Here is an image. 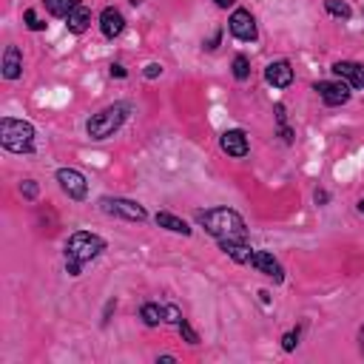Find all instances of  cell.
<instances>
[{
    "label": "cell",
    "instance_id": "obj_1",
    "mask_svg": "<svg viewBox=\"0 0 364 364\" xmlns=\"http://www.w3.org/2000/svg\"><path fill=\"white\" fill-rule=\"evenodd\" d=\"M193 222L213 242H245V239H250V230H247L245 216L239 210L228 208V205L199 208V210H193Z\"/></svg>",
    "mask_w": 364,
    "mask_h": 364
},
{
    "label": "cell",
    "instance_id": "obj_2",
    "mask_svg": "<svg viewBox=\"0 0 364 364\" xmlns=\"http://www.w3.org/2000/svg\"><path fill=\"white\" fill-rule=\"evenodd\" d=\"M108 250V242L94 230H74L63 242V267L71 279L82 276V267L97 262Z\"/></svg>",
    "mask_w": 364,
    "mask_h": 364
},
{
    "label": "cell",
    "instance_id": "obj_3",
    "mask_svg": "<svg viewBox=\"0 0 364 364\" xmlns=\"http://www.w3.org/2000/svg\"><path fill=\"white\" fill-rule=\"evenodd\" d=\"M128 117H131V102H128V100H114V102L102 105L100 111H94V114L85 119V136H88L91 142L111 139V136L125 125Z\"/></svg>",
    "mask_w": 364,
    "mask_h": 364
},
{
    "label": "cell",
    "instance_id": "obj_4",
    "mask_svg": "<svg viewBox=\"0 0 364 364\" xmlns=\"http://www.w3.org/2000/svg\"><path fill=\"white\" fill-rule=\"evenodd\" d=\"M0 145L9 154L31 156L37 151V128L23 117H0Z\"/></svg>",
    "mask_w": 364,
    "mask_h": 364
},
{
    "label": "cell",
    "instance_id": "obj_5",
    "mask_svg": "<svg viewBox=\"0 0 364 364\" xmlns=\"http://www.w3.org/2000/svg\"><path fill=\"white\" fill-rule=\"evenodd\" d=\"M97 208L100 213L111 216V219H122V222H134V225H142L148 222V208L131 196H114V193H102L97 199Z\"/></svg>",
    "mask_w": 364,
    "mask_h": 364
},
{
    "label": "cell",
    "instance_id": "obj_6",
    "mask_svg": "<svg viewBox=\"0 0 364 364\" xmlns=\"http://www.w3.org/2000/svg\"><path fill=\"white\" fill-rule=\"evenodd\" d=\"M228 31L239 43H256L259 40V23H256L253 11L245 9V6L230 9V14H228Z\"/></svg>",
    "mask_w": 364,
    "mask_h": 364
},
{
    "label": "cell",
    "instance_id": "obj_7",
    "mask_svg": "<svg viewBox=\"0 0 364 364\" xmlns=\"http://www.w3.org/2000/svg\"><path fill=\"white\" fill-rule=\"evenodd\" d=\"M54 182L60 185V191L71 199V202H85L88 199V179L82 171L71 168V165H63L54 171Z\"/></svg>",
    "mask_w": 364,
    "mask_h": 364
},
{
    "label": "cell",
    "instance_id": "obj_8",
    "mask_svg": "<svg viewBox=\"0 0 364 364\" xmlns=\"http://www.w3.org/2000/svg\"><path fill=\"white\" fill-rule=\"evenodd\" d=\"M313 91L318 94V100H321L327 108H338V105H347V102L353 100V88H350L344 80H338V77L313 82Z\"/></svg>",
    "mask_w": 364,
    "mask_h": 364
},
{
    "label": "cell",
    "instance_id": "obj_9",
    "mask_svg": "<svg viewBox=\"0 0 364 364\" xmlns=\"http://www.w3.org/2000/svg\"><path fill=\"white\" fill-rule=\"evenodd\" d=\"M247 267L256 270V273H262V276L270 279L273 284H282V282L287 279V276H284V264L273 256V250H264V247H256V250H253Z\"/></svg>",
    "mask_w": 364,
    "mask_h": 364
},
{
    "label": "cell",
    "instance_id": "obj_10",
    "mask_svg": "<svg viewBox=\"0 0 364 364\" xmlns=\"http://www.w3.org/2000/svg\"><path fill=\"white\" fill-rule=\"evenodd\" d=\"M219 151L230 159H245L250 154V136L245 128H225L219 134Z\"/></svg>",
    "mask_w": 364,
    "mask_h": 364
},
{
    "label": "cell",
    "instance_id": "obj_11",
    "mask_svg": "<svg viewBox=\"0 0 364 364\" xmlns=\"http://www.w3.org/2000/svg\"><path fill=\"white\" fill-rule=\"evenodd\" d=\"M293 80H296V71H293V63H290L287 57L270 60V63L264 65V82H267L270 88L284 91V88L293 85Z\"/></svg>",
    "mask_w": 364,
    "mask_h": 364
},
{
    "label": "cell",
    "instance_id": "obj_12",
    "mask_svg": "<svg viewBox=\"0 0 364 364\" xmlns=\"http://www.w3.org/2000/svg\"><path fill=\"white\" fill-rule=\"evenodd\" d=\"M97 26H100V34H102L105 40H117V37H122L128 20H125V14H122L117 6H105V9L100 11V17H97Z\"/></svg>",
    "mask_w": 364,
    "mask_h": 364
},
{
    "label": "cell",
    "instance_id": "obj_13",
    "mask_svg": "<svg viewBox=\"0 0 364 364\" xmlns=\"http://www.w3.org/2000/svg\"><path fill=\"white\" fill-rule=\"evenodd\" d=\"M330 71H333V77L344 80L353 91H364V63H358V60H336L330 65Z\"/></svg>",
    "mask_w": 364,
    "mask_h": 364
},
{
    "label": "cell",
    "instance_id": "obj_14",
    "mask_svg": "<svg viewBox=\"0 0 364 364\" xmlns=\"http://www.w3.org/2000/svg\"><path fill=\"white\" fill-rule=\"evenodd\" d=\"M0 77H3L6 82H17V80L23 77V51H20V46L9 43V46L3 48V57H0Z\"/></svg>",
    "mask_w": 364,
    "mask_h": 364
},
{
    "label": "cell",
    "instance_id": "obj_15",
    "mask_svg": "<svg viewBox=\"0 0 364 364\" xmlns=\"http://www.w3.org/2000/svg\"><path fill=\"white\" fill-rule=\"evenodd\" d=\"M154 222H156V228H162V230H168V233H176V236H191V233H193V228H191L182 216H176V213H171V210H156V213H154Z\"/></svg>",
    "mask_w": 364,
    "mask_h": 364
},
{
    "label": "cell",
    "instance_id": "obj_16",
    "mask_svg": "<svg viewBox=\"0 0 364 364\" xmlns=\"http://www.w3.org/2000/svg\"><path fill=\"white\" fill-rule=\"evenodd\" d=\"M219 245V250L230 259V262H236V264H245L247 267V262H250V256H253V245H250V239H245V242H216Z\"/></svg>",
    "mask_w": 364,
    "mask_h": 364
},
{
    "label": "cell",
    "instance_id": "obj_17",
    "mask_svg": "<svg viewBox=\"0 0 364 364\" xmlns=\"http://www.w3.org/2000/svg\"><path fill=\"white\" fill-rule=\"evenodd\" d=\"M65 28H68L71 34H85V31L91 28V9H88L85 3H80V6L65 17Z\"/></svg>",
    "mask_w": 364,
    "mask_h": 364
},
{
    "label": "cell",
    "instance_id": "obj_18",
    "mask_svg": "<svg viewBox=\"0 0 364 364\" xmlns=\"http://www.w3.org/2000/svg\"><path fill=\"white\" fill-rule=\"evenodd\" d=\"M139 321L145 324V327H159V324H165V304H159V301H142L139 304Z\"/></svg>",
    "mask_w": 364,
    "mask_h": 364
},
{
    "label": "cell",
    "instance_id": "obj_19",
    "mask_svg": "<svg viewBox=\"0 0 364 364\" xmlns=\"http://www.w3.org/2000/svg\"><path fill=\"white\" fill-rule=\"evenodd\" d=\"M80 3H82V0H43V9H46L51 17L65 20V17H68Z\"/></svg>",
    "mask_w": 364,
    "mask_h": 364
},
{
    "label": "cell",
    "instance_id": "obj_20",
    "mask_svg": "<svg viewBox=\"0 0 364 364\" xmlns=\"http://www.w3.org/2000/svg\"><path fill=\"white\" fill-rule=\"evenodd\" d=\"M321 6H324V11H327L333 20H341V23L353 20V6H350L347 0H321Z\"/></svg>",
    "mask_w": 364,
    "mask_h": 364
},
{
    "label": "cell",
    "instance_id": "obj_21",
    "mask_svg": "<svg viewBox=\"0 0 364 364\" xmlns=\"http://www.w3.org/2000/svg\"><path fill=\"white\" fill-rule=\"evenodd\" d=\"M230 77L236 82H247L250 80V57L247 54H233V60H230Z\"/></svg>",
    "mask_w": 364,
    "mask_h": 364
},
{
    "label": "cell",
    "instance_id": "obj_22",
    "mask_svg": "<svg viewBox=\"0 0 364 364\" xmlns=\"http://www.w3.org/2000/svg\"><path fill=\"white\" fill-rule=\"evenodd\" d=\"M176 333H179V338H182L188 347H199V341H202V338H199V333H196V327H193V324H191L185 316L179 318V324H176Z\"/></svg>",
    "mask_w": 364,
    "mask_h": 364
},
{
    "label": "cell",
    "instance_id": "obj_23",
    "mask_svg": "<svg viewBox=\"0 0 364 364\" xmlns=\"http://www.w3.org/2000/svg\"><path fill=\"white\" fill-rule=\"evenodd\" d=\"M299 338H301V324H296V327H290L287 333H282V338H279V344H282V353H296V347H299Z\"/></svg>",
    "mask_w": 364,
    "mask_h": 364
},
{
    "label": "cell",
    "instance_id": "obj_24",
    "mask_svg": "<svg viewBox=\"0 0 364 364\" xmlns=\"http://www.w3.org/2000/svg\"><path fill=\"white\" fill-rule=\"evenodd\" d=\"M20 196H23L26 202H37V196H40V182L31 179V176L20 179Z\"/></svg>",
    "mask_w": 364,
    "mask_h": 364
},
{
    "label": "cell",
    "instance_id": "obj_25",
    "mask_svg": "<svg viewBox=\"0 0 364 364\" xmlns=\"http://www.w3.org/2000/svg\"><path fill=\"white\" fill-rule=\"evenodd\" d=\"M23 26H26L28 31L40 34V31H46V26H48V23H46V20H40L34 9H26V11H23Z\"/></svg>",
    "mask_w": 364,
    "mask_h": 364
},
{
    "label": "cell",
    "instance_id": "obj_26",
    "mask_svg": "<svg viewBox=\"0 0 364 364\" xmlns=\"http://www.w3.org/2000/svg\"><path fill=\"white\" fill-rule=\"evenodd\" d=\"M162 74H165V65L156 63V60H151V63L142 65V77H145V80H159Z\"/></svg>",
    "mask_w": 364,
    "mask_h": 364
},
{
    "label": "cell",
    "instance_id": "obj_27",
    "mask_svg": "<svg viewBox=\"0 0 364 364\" xmlns=\"http://www.w3.org/2000/svg\"><path fill=\"white\" fill-rule=\"evenodd\" d=\"M179 318H182V310H179V304L168 301V304H165V324L176 327V324H179Z\"/></svg>",
    "mask_w": 364,
    "mask_h": 364
},
{
    "label": "cell",
    "instance_id": "obj_28",
    "mask_svg": "<svg viewBox=\"0 0 364 364\" xmlns=\"http://www.w3.org/2000/svg\"><path fill=\"white\" fill-rule=\"evenodd\" d=\"M273 119H276V128L290 125V122H287V105H284V102H273Z\"/></svg>",
    "mask_w": 364,
    "mask_h": 364
},
{
    "label": "cell",
    "instance_id": "obj_29",
    "mask_svg": "<svg viewBox=\"0 0 364 364\" xmlns=\"http://www.w3.org/2000/svg\"><path fill=\"white\" fill-rule=\"evenodd\" d=\"M222 34H225V28H216L208 40H202V48H205V51H216V48H219V43H222Z\"/></svg>",
    "mask_w": 364,
    "mask_h": 364
},
{
    "label": "cell",
    "instance_id": "obj_30",
    "mask_svg": "<svg viewBox=\"0 0 364 364\" xmlns=\"http://www.w3.org/2000/svg\"><path fill=\"white\" fill-rule=\"evenodd\" d=\"M276 136H279L284 145H293V142H296V128H293V125H282V128H276Z\"/></svg>",
    "mask_w": 364,
    "mask_h": 364
},
{
    "label": "cell",
    "instance_id": "obj_31",
    "mask_svg": "<svg viewBox=\"0 0 364 364\" xmlns=\"http://www.w3.org/2000/svg\"><path fill=\"white\" fill-rule=\"evenodd\" d=\"M330 199H333V196H330V191H327V188H316V191H313V202H316L318 208L330 205Z\"/></svg>",
    "mask_w": 364,
    "mask_h": 364
},
{
    "label": "cell",
    "instance_id": "obj_32",
    "mask_svg": "<svg viewBox=\"0 0 364 364\" xmlns=\"http://www.w3.org/2000/svg\"><path fill=\"white\" fill-rule=\"evenodd\" d=\"M117 310V299H108L105 301V307H102V316H100V324L102 327H108V321H111V313Z\"/></svg>",
    "mask_w": 364,
    "mask_h": 364
},
{
    "label": "cell",
    "instance_id": "obj_33",
    "mask_svg": "<svg viewBox=\"0 0 364 364\" xmlns=\"http://www.w3.org/2000/svg\"><path fill=\"white\" fill-rule=\"evenodd\" d=\"M108 74H111L114 80H125V77H128V68H125L122 63H111V65H108Z\"/></svg>",
    "mask_w": 364,
    "mask_h": 364
},
{
    "label": "cell",
    "instance_id": "obj_34",
    "mask_svg": "<svg viewBox=\"0 0 364 364\" xmlns=\"http://www.w3.org/2000/svg\"><path fill=\"white\" fill-rule=\"evenodd\" d=\"M355 341H358V355L364 358V321L358 324V333H355Z\"/></svg>",
    "mask_w": 364,
    "mask_h": 364
},
{
    "label": "cell",
    "instance_id": "obj_35",
    "mask_svg": "<svg viewBox=\"0 0 364 364\" xmlns=\"http://www.w3.org/2000/svg\"><path fill=\"white\" fill-rule=\"evenodd\" d=\"M213 6L222 9V11H228V9H236V0H213Z\"/></svg>",
    "mask_w": 364,
    "mask_h": 364
},
{
    "label": "cell",
    "instance_id": "obj_36",
    "mask_svg": "<svg viewBox=\"0 0 364 364\" xmlns=\"http://www.w3.org/2000/svg\"><path fill=\"white\" fill-rule=\"evenodd\" d=\"M173 361H176L173 353H162V355H156V364H173Z\"/></svg>",
    "mask_w": 364,
    "mask_h": 364
},
{
    "label": "cell",
    "instance_id": "obj_37",
    "mask_svg": "<svg viewBox=\"0 0 364 364\" xmlns=\"http://www.w3.org/2000/svg\"><path fill=\"white\" fill-rule=\"evenodd\" d=\"M259 299L267 304V301H270V293H267V290H259Z\"/></svg>",
    "mask_w": 364,
    "mask_h": 364
},
{
    "label": "cell",
    "instance_id": "obj_38",
    "mask_svg": "<svg viewBox=\"0 0 364 364\" xmlns=\"http://www.w3.org/2000/svg\"><path fill=\"white\" fill-rule=\"evenodd\" d=\"M355 208H358V213H364V196L358 199V205H355Z\"/></svg>",
    "mask_w": 364,
    "mask_h": 364
},
{
    "label": "cell",
    "instance_id": "obj_39",
    "mask_svg": "<svg viewBox=\"0 0 364 364\" xmlns=\"http://www.w3.org/2000/svg\"><path fill=\"white\" fill-rule=\"evenodd\" d=\"M361 17H364V9H361Z\"/></svg>",
    "mask_w": 364,
    "mask_h": 364
}]
</instances>
